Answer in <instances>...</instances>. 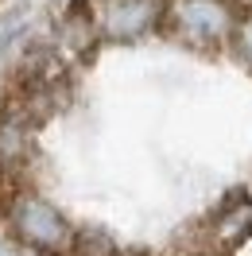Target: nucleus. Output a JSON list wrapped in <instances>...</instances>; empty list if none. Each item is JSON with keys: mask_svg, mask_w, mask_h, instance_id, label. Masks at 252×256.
<instances>
[{"mask_svg": "<svg viewBox=\"0 0 252 256\" xmlns=\"http://www.w3.org/2000/svg\"><path fill=\"white\" fill-rule=\"evenodd\" d=\"M0 240L252 256V0L54 8L0 74Z\"/></svg>", "mask_w": 252, "mask_h": 256, "instance_id": "nucleus-1", "label": "nucleus"}, {"mask_svg": "<svg viewBox=\"0 0 252 256\" xmlns=\"http://www.w3.org/2000/svg\"><path fill=\"white\" fill-rule=\"evenodd\" d=\"M0 4H4V0H0Z\"/></svg>", "mask_w": 252, "mask_h": 256, "instance_id": "nucleus-2", "label": "nucleus"}]
</instances>
